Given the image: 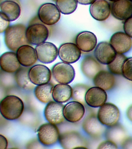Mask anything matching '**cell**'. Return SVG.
<instances>
[{
	"label": "cell",
	"instance_id": "30bf717a",
	"mask_svg": "<svg viewBox=\"0 0 132 149\" xmlns=\"http://www.w3.org/2000/svg\"><path fill=\"white\" fill-rule=\"evenodd\" d=\"M95 56L98 62L108 65L114 60L117 53L110 43L102 42L96 46Z\"/></svg>",
	"mask_w": 132,
	"mask_h": 149
},
{
	"label": "cell",
	"instance_id": "9c48e42d",
	"mask_svg": "<svg viewBox=\"0 0 132 149\" xmlns=\"http://www.w3.org/2000/svg\"><path fill=\"white\" fill-rule=\"evenodd\" d=\"M85 111L83 104L78 101H71L64 106L63 115L65 119L68 122L76 123L83 118Z\"/></svg>",
	"mask_w": 132,
	"mask_h": 149
},
{
	"label": "cell",
	"instance_id": "83f0119b",
	"mask_svg": "<svg viewBox=\"0 0 132 149\" xmlns=\"http://www.w3.org/2000/svg\"><path fill=\"white\" fill-rule=\"evenodd\" d=\"M30 68L23 66L21 67L16 72L15 75V79L18 86L27 90L33 89L35 85L32 83L29 77Z\"/></svg>",
	"mask_w": 132,
	"mask_h": 149
},
{
	"label": "cell",
	"instance_id": "74e56055",
	"mask_svg": "<svg viewBox=\"0 0 132 149\" xmlns=\"http://www.w3.org/2000/svg\"><path fill=\"white\" fill-rule=\"evenodd\" d=\"M121 145L124 149H132V138L127 137Z\"/></svg>",
	"mask_w": 132,
	"mask_h": 149
},
{
	"label": "cell",
	"instance_id": "484cf974",
	"mask_svg": "<svg viewBox=\"0 0 132 149\" xmlns=\"http://www.w3.org/2000/svg\"><path fill=\"white\" fill-rule=\"evenodd\" d=\"M72 95L73 88L68 84H58L53 88V100L59 103L68 102L72 97Z\"/></svg>",
	"mask_w": 132,
	"mask_h": 149
},
{
	"label": "cell",
	"instance_id": "f35d334b",
	"mask_svg": "<svg viewBox=\"0 0 132 149\" xmlns=\"http://www.w3.org/2000/svg\"><path fill=\"white\" fill-rule=\"evenodd\" d=\"M95 1L96 0H77L78 3L84 5L91 4Z\"/></svg>",
	"mask_w": 132,
	"mask_h": 149
},
{
	"label": "cell",
	"instance_id": "7bdbcfd3",
	"mask_svg": "<svg viewBox=\"0 0 132 149\" xmlns=\"http://www.w3.org/2000/svg\"><path fill=\"white\" fill-rule=\"evenodd\" d=\"M53 1H54V2H56V0H53Z\"/></svg>",
	"mask_w": 132,
	"mask_h": 149
},
{
	"label": "cell",
	"instance_id": "ab89813d",
	"mask_svg": "<svg viewBox=\"0 0 132 149\" xmlns=\"http://www.w3.org/2000/svg\"><path fill=\"white\" fill-rule=\"evenodd\" d=\"M126 115L129 119L132 122V104L127 109Z\"/></svg>",
	"mask_w": 132,
	"mask_h": 149
},
{
	"label": "cell",
	"instance_id": "44dd1931",
	"mask_svg": "<svg viewBox=\"0 0 132 149\" xmlns=\"http://www.w3.org/2000/svg\"><path fill=\"white\" fill-rule=\"evenodd\" d=\"M76 42L81 51L89 52L93 51L97 46V37L90 31H82L77 35Z\"/></svg>",
	"mask_w": 132,
	"mask_h": 149
},
{
	"label": "cell",
	"instance_id": "4fadbf2b",
	"mask_svg": "<svg viewBox=\"0 0 132 149\" xmlns=\"http://www.w3.org/2000/svg\"><path fill=\"white\" fill-rule=\"evenodd\" d=\"M31 81L37 86L48 83L52 78L50 70L45 65H37L32 66L29 72Z\"/></svg>",
	"mask_w": 132,
	"mask_h": 149
},
{
	"label": "cell",
	"instance_id": "7a4b0ae2",
	"mask_svg": "<svg viewBox=\"0 0 132 149\" xmlns=\"http://www.w3.org/2000/svg\"><path fill=\"white\" fill-rule=\"evenodd\" d=\"M24 109V104L21 99L14 95H8L1 101L0 111L3 117L13 120L21 116Z\"/></svg>",
	"mask_w": 132,
	"mask_h": 149
},
{
	"label": "cell",
	"instance_id": "ba28073f",
	"mask_svg": "<svg viewBox=\"0 0 132 149\" xmlns=\"http://www.w3.org/2000/svg\"><path fill=\"white\" fill-rule=\"evenodd\" d=\"M59 141L64 149L87 148L86 147V143L85 140L79 133L75 131L62 133L60 135Z\"/></svg>",
	"mask_w": 132,
	"mask_h": 149
},
{
	"label": "cell",
	"instance_id": "277c9868",
	"mask_svg": "<svg viewBox=\"0 0 132 149\" xmlns=\"http://www.w3.org/2000/svg\"><path fill=\"white\" fill-rule=\"evenodd\" d=\"M97 116L102 124L112 126L117 123L120 118V111L115 105L107 102L100 108Z\"/></svg>",
	"mask_w": 132,
	"mask_h": 149
},
{
	"label": "cell",
	"instance_id": "7402d4cb",
	"mask_svg": "<svg viewBox=\"0 0 132 149\" xmlns=\"http://www.w3.org/2000/svg\"><path fill=\"white\" fill-rule=\"evenodd\" d=\"M21 64L17 58V54L13 52H5L0 58V66L4 72L13 73L21 67Z\"/></svg>",
	"mask_w": 132,
	"mask_h": 149
},
{
	"label": "cell",
	"instance_id": "5b68a950",
	"mask_svg": "<svg viewBox=\"0 0 132 149\" xmlns=\"http://www.w3.org/2000/svg\"><path fill=\"white\" fill-rule=\"evenodd\" d=\"M38 17L45 25H55L60 20L61 12L56 5L47 3L42 5L38 10Z\"/></svg>",
	"mask_w": 132,
	"mask_h": 149
},
{
	"label": "cell",
	"instance_id": "cb8c5ba5",
	"mask_svg": "<svg viewBox=\"0 0 132 149\" xmlns=\"http://www.w3.org/2000/svg\"><path fill=\"white\" fill-rule=\"evenodd\" d=\"M93 81L96 87L105 91H109L114 87L115 79L113 74L111 72L101 70L95 76Z\"/></svg>",
	"mask_w": 132,
	"mask_h": 149
},
{
	"label": "cell",
	"instance_id": "ffe728a7",
	"mask_svg": "<svg viewBox=\"0 0 132 149\" xmlns=\"http://www.w3.org/2000/svg\"><path fill=\"white\" fill-rule=\"evenodd\" d=\"M17 58L21 65L25 67H30L37 61L35 49L29 45L20 47L17 51Z\"/></svg>",
	"mask_w": 132,
	"mask_h": 149
},
{
	"label": "cell",
	"instance_id": "e575fe53",
	"mask_svg": "<svg viewBox=\"0 0 132 149\" xmlns=\"http://www.w3.org/2000/svg\"><path fill=\"white\" fill-rule=\"evenodd\" d=\"M123 29L125 33L132 38V16L125 21Z\"/></svg>",
	"mask_w": 132,
	"mask_h": 149
},
{
	"label": "cell",
	"instance_id": "8992f818",
	"mask_svg": "<svg viewBox=\"0 0 132 149\" xmlns=\"http://www.w3.org/2000/svg\"><path fill=\"white\" fill-rule=\"evenodd\" d=\"M59 131L56 125L44 123L39 127L38 136L39 141L45 146L54 145L59 140Z\"/></svg>",
	"mask_w": 132,
	"mask_h": 149
},
{
	"label": "cell",
	"instance_id": "6da1fadb",
	"mask_svg": "<svg viewBox=\"0 0 132 149\" xmlns=\"http://www.w3.org/2000/svg\"><path fill=\"white\" fill-rule=\"evenodd\" d=\"M26 26L17 24L9 26L5 31L4 40L8 48L14 52L20 47L30 44L26 37Z\"/></svg>",
	"mask_w": 132,
	"mask_h": 149
},
{
	"label": "cell",
	"instance_id": "f546056e",
	"mask_svg": "<svg viewBox=\"0 0 132 149\" xmlns=\"http://www.w3.org/2000/svg\"><path fill=\"white\" fill-rule=\"evenodd\" d=\"M78 2L77 0H56V4L60 11L64 15L73 13L76 10Z\"/></svg>",
	"mask_w": 132,
	"mask_h": 149
},
{
	"label": "cell",
	"instance_id": "3957f363",
	"mask_svg": "<svg viewBox=\"0 0 132 149\" xmlns=\"http://www.w3.org/2000/svg\"><path fill=\"white\" fill-rule=\"evenodd\" d=\"M49 34V29L43 23H33L26 29V38L29 43L33 45H38L45 42Z\"/></svg>",
	"mask_w": 132,
	"mask_h": 149
},
{
	"label": "cell",
	"instance_id": "1f68e13d",
	"mask_svg": "<svg viewBox=\"0 0 132 149\" xmlns=\"http://www.w3.org/2000/svg\"><path fill=\"white\" fill-rule=\"evenodd\" d=\"M89 86L83 84H77L73 88L72 98L75 101H78L83 104L85 102V95Z\"/></svg>",
	"mask_w": 132,
	"mask_h": 149
},
{
	"label": "cell",
	"instance_id": "f1b7e54d",
	"mask_svg": "<svg viewBox=\"0 0 132 149\" xmlns=\"http://www.w3.org/2000/svg\"><path fill=\"white\" fill-rule=\"evenodd\" d=\"M54 87L53 84L49 83L37 86L35 89V95L40 102L48 103L53 100V93Z\"/></svg>",
	"mask_w": 132,
	"mask_h": 149
},
{
	"label": "cell",
	"instance_id": "d4e9b609",
	"mask_svg": "<svg viewBox=\"0 0 132 149\" xmlns=\"http://www.w3.org/2000/svg\"><path fill=\"white\" fill-rule=\"evenodd\" d=\"M83 74L89 79H93L96 74L101 70L102 66L97 59L91 56L84 57L81 64Z\"/></svg>",
	"mask_w": 132,
	"mask_h": 149
},
{
	"label": "cell",
	"instance_id": "d6a6232c",
	"mask_svg": "<svg viewBox=\"0 0 132 149\" xmlns=\"http://www.w3.org/2000/svg\"><path fill=\"white\" fill-rule=\"evenodd\" d=\"M122 75L126 79L132 81V57L127 58L123 65Z\"/></svg>",
	"mask_w": 132,
	"mask_h": 149
},
{
	"label": "cell",
	"instance_id": "52a82bcc",
	"mask_svg": "<svg viewBox=\"0 0 132 149\" xmlns=\"http://www.w3.org/2000/svg\"><path fill=\"white\" fill-rule=\"evenodd\" d=\"M53 77L59 84H69L75 76V70L72 65L64 62L58 63L53 68Z\"/></svg>",
	"mask_w": 132,
	"mask_h": 149
},
{
	"label": "cell",
	"instance_id": "5bb4252c",
	"mask_svg": "<svg viewBox=\"0 0 132 149\" xmlns=\"http://www.w3.org/2000/svg\"><path fill=\"white\" fill-rule=\"evenodd\" d=\"M38 60L45 64L54 61L57 58L58 50L53 43L46 42L38 45L35 48Z\"/></svg>",
	"mask_w": 132,
	"mask_h": 149
},
{
	"label": "cell",
	"instance_id": "b9f144b4",
	"mask_svg": "<svg viewBox=\"0 0 132 149\" xmlns=\"http://www.w3.org/2000/svg\"><path fill=\"white\" fill-rule=\"evenodd\" d=\"M108 1L112 2H116V1H119V0H108Z\"/></svg>",
	"mask_w": 132,
	"mask_h": 149
},
{
	"label": "cell",
	"instance_id": "d6986e66",
	"mask_svg": "<svg viewBox=\"0 0 132 149\" xmlns=\"http://www.w3.org/2000/svg\"><path fill=\"white\" fill-rule=\"evenodd\" d=\"M90 12L91 16L96 20L105 21L111 15V5L106 0H96L90 6Z\"/></svg>",
	"mask_w": 132,
	"mask_h": 149
},
{
	"label": "cell",
	"instance_id": "4dcf8cb0",
	"mask_svg": "<svg viewBox=\"0 0 132 149\" xmlns=\"http://www.w3.org/2000/svg\"><path fill=\"white\" fill-rule=\"evenodd\" d=\"M127 57L123 54L117 53L116 56L112 62L108 65L110 72L116 75H122V67Z\"/></svg>",
	"mask_w": 132,
	"mask_h": 149
},
{
	"label": "cell",
	"instance_id": "ee69618b",
	"mask_svg": "<svg viewBox=\"0 0 132 149\" xmlns=\"http://www.w3.org/2000/svg\"><path fill=\"white\" fill-rule=\"evenodd\" d=\"M130 1H132V0H130Z\"/></svg>",
	"mask_w": 132,
	"mask_h": 149
},
{
	"label": "cell",
	"instance_id": "836d02e7",
	"mask_svg": "<svg viewBox=\"0 0 132 149\" xmlns=\"http://www.w3.org/2000/svg\"><path fill=\"white\" fill-rule=\"evenodd\" d=\"M10 23L8 18L3 13L1 12V33L6 31L9 27Z\"/></svg>",
	"mask_w": 132,
	"mask_h": 149
},
{
	"label": "cell",
	"instance_id": "ac0fdd59",
	"mask_svg": "<svg viewBox=\"0 0 132 149\" xmlns=\"http://www.w3.org/2000/svg\"><path fill=\"white\" fill-rule=\"evenodd\" d=\"M111 13L113 17L120 20H126L132 16V1L119 0L113 2Z\"/></svg>",
	"mask_w": 132,
	"mask_h": 149
},
{
	"label": "cell",
	"instance_id": "60d3db41",
	"mask_svg": "<svg viewBox=\"0 0 132 149\" xmlns=\"http://www.w3.org/2000/svg\"><path fill=\"white\" fill-rule=\"evenodd\" d=\"M6 1V0H1V2H3V1ZM12 1H17V2H19V3H20V2H19V0H12Z\"/></svg>",
	"mask_w": 132,
	"mask_h": 149
},
{
	"label": "cell",
	"instance_id": "8fae6325",
	"mask_svg": "<svg viewBox=\"0 0 132 149\" xmlns=\"http://www.w3.org/2000/svg\"><path fill=\"white\" fill-rule=\"evenodd\" d=\"M58 55L60 59L64 62L74 63L79 60L82 55V51L76 44L64 43L60 46Z\"/></svg>",
	"mask_w": 132,
	"mask_h": 149
},
{
	"label": "cell",
	"instance_id": "4316f807",
	"mask_svg": "<svg viewBox=\"0 0 132 149\" xmlns=\"http://www.w3.org/2000/svg\"><path fill=\"white\" fill-rule=\"evenodd\" d=\"M106 139L116 144H122L127 138V133L124 128L119 123L108 128L105 133Z\"/></svg>",
	"mask_w": 132,
	"mask_h": 149
},
{
	"label": "cell",
	"instance_id": "2e32d148",
	"mask_svg": "<svg viewBox=\"0 0 132 149\" xmlns=\"http://www.w3.org/2000/svg\"><path fill=\"white\" fill-rule=\"evenodd\" d=\"M110 44L117 53L123 54L130 51L132 47L131 38L122 31H118L111 37Z\"/></svg>",
	"mask_w": 132,
	"mask_h": 149
},
{
	"label": "cell",
	"instance_id": "9a60e30c",
	"mask_svg": "<svg viewBox=\"0 0 132 149\" xmlns=\"http://www.w3.org/2000/svg\"><path fill=\"white\" fill-rule=\"evenodd\" d=\"M102 124L95 114L88 115L82 123V127L84 131L91 137L98 138L105 131V127Z\"/></svg>",
	"mask_w": 132,
	"mask_h": 149
},
{
	"label": "cell",
	"instance_id": "d590c367",
	"mask_svg": "<svg viewBox=\"0 0 132 149\" xmlns=\"http://www.w3.org/2000/svg\"><path fill=\"white\" fill-rule=\"evenodd\" d=\"M117 144L112 141L107 140L104 141L100 143L98 145L97 149H117Z\"/></svg>",
	"mask_w": 132,
	"mask_h": 149
},
{
	"label": "cell",
	"instance_id": "7c38bea8",
	"mask_svg": "<svg viewBox=\"0 0 132 149\" xmlns=\"http://www.w3.org/2000/svg\"><path fill=\"white\" fill-rule=\"evenodd\" d=\"M64 106L62 103L56 101H51L48 102L44 110V115L46 119L52 124L58 125L64 120L63 109Z\"/></svg>",
	"mask_w": 132,
	"mask_h": 149
},
{
	"label": "cell",
	"instance_id": "8d00e7d4",
	"mask_svg": "<svg viewBox=\"0 0 132 149\" xmlns=\"http://www.w3.org/2000/svg\"><path fill=\"white\" fill-rule=\"evenodd\" d=\"M8 141L6 137L1 134L0 135V149H6L8 146Z\"/></svg>",
	"mask_w": 132,
	"mask_h": 149
},
{
	"label": "cell",
	"instance_id": "e0dca14e",
	"mask_svg": "<svg viewBox=\"0 0 132 149\" xmlns=\"http://www.w3.org/2000/svg\"><path fill=\"white\" fill-rule=\"evenodd\" d=\"M85 99L88 105L93 108H98L106 103L107 95L105 90L96 86L88 90Z\"/></svg>",
	"mask_w": 132,
	"mask_h": 149
},
{
	"label": "cell",
	"instance_id": "603a6c76",
	"mask_svg": "<svg viewBox=\"0 0 132 149\" xmlns=\"http://www.w3.org/2000/svg\"><path fill=\"white\" fill-rule=\"evenodd\" d=\"M1 12L3 13L10 22L17 20L21 14V5L12 0H6L1 2Z\"/></svg>",
	"mask_w": 132,
	"mask_h": 149
}]
</instances>
